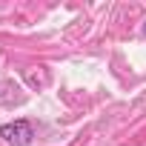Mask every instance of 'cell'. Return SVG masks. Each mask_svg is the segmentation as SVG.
<instances>
[{"mask_svg": "<svg viewBox=\"0 0 146 146\" xmlns=\"http://www.w3.org/2000/svg\"><path fill=\"white\" fill-rule=\"evenodd\" d=\"M0 137H3L9 146H29L35 140V126L26 120V117H17L12 123H3L0 126Z\"/></svg>", "mask_w": 146, "mask_h": 146, "instance_id": "cell-1", "label": "cell"}, {"mask_svg": "<svg viewBox=\"0 0 146 146\" xmlns=\"http://www.w3.org/2000/svg\"><path fill=\"white\" fill-rule=\"evenodd\" d=\"M143 37H146V23H143Z\"/></svg>", "mask_w": 146, "mask_h": 146, "instance_id": "cell-2", "label": "cell"}]
</instances>
